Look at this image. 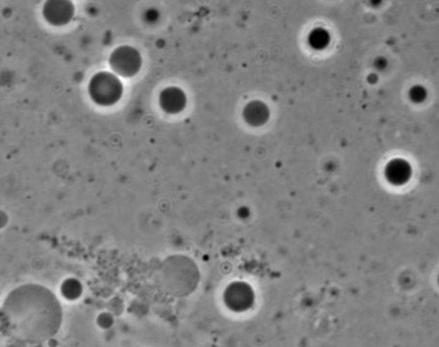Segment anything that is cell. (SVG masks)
<instances>
[{
	"label": "cell",
	"mask_w": 439,
	"mask_h": 347,
	"mask_svg": "<svg viewBox=\"0 0 439 347\" xmlns=\"http://www.w3.org/2000/svg\"><path fill=\"white\" fill-rule=\"evenodd\" d=\"M110 64L116 74L130 77L140 70L142 56L137 49L131 46H120L111 53Z\"/></svg>",
	"instance_id": "7a4b0ae2"
},
{
	"label": "cell",
	"mask_w": 439,
	"mask_h": 347,
	"mask_svg": "<svg viewBox=\"0 0 439 347\" xmlns=\"http://www.w3.org/2000/svg\"><path fill=\"white\" fill-rule=\"evenodd\" d=\"M159 104L167 113H179L186 107L187 96L180 88L169 87L161 92Z\"/></svg>",
	"instance_id": "277c9868"
},
{
	"label": "cell",
	"mask_w": 439,
	"mask_h": 347,
	"mask_svg": "<svg viewBox=\"0 0 439 347\" xmlns=\"http://www.w3.org/2000/svg\"><path fill=\"white\" fill-rule=\"evenodd\" d=\"M246 118L250 120L252 123H259L262 121L266 116V110L265 108L260 105L259 103H254L247 107L245 111Z\"/></svg>",
	"instance_id": "5b68a950"
},
{
	"label": "cell",
	"mask_w": 439,
	"mask_h": 347,
	"mask_svg": "<svg viewBox=\"0 0 439 347\" xmlns=\"http://www.w3.org/2000/svg\"><path fill=\"white\" fill-rule=\"evenodd\" d=\"M88 93L95 103L109 106L120 99L123 94V85L115 74L101 71L91 78L88 85Z\"/></svg>",
	"instance_id": "6da1fadb"
},
{
	"label": "cell",
	"mask_w": 439,
	"mask_h": 347,
	"mask_svg": "<svg viewBox=\"0 0 439 347\" xmlns=\"http://www.w3.org/2000/svg\"><path fill=\"white\" fill-rule=\"evenodd\" d=\"M44 19L53 26H63L73 17L74 8L69 1H47L43 6Z\"/></svg>",
	"instance_id": "3957f363"
}]
</instances>
